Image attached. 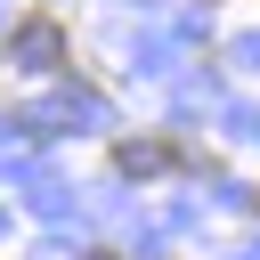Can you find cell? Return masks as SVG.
Returning a JSON list of instances; mask_svg holds the SVG:
<instances>
[{
    "label": "cell",
    "mask_w": 260,
    "mask_h": 260,
    "mask_svg": "<svg viewBox=\"0 0 260 260\" xmlns=\"http://www.w3.org/2000/svg\"><path fill=\"white\" fill-rule=\"evenodd\" d=\"M16 57H24L32 73H57V65H65V24H57L49 8H32V16L16 24Z\"/></svg>",
    "instance_id": "7a4b0ae2"
},
{
    "label": "cell",
    "mask_w": 260,
    "mask_h": 260,
    "mask_svg": "<svg viewBox=\"0 0 260 260\" xmlns=\"http://www.w3.org/2000/svg\"><path fill=\"white\" fill-rule=\"evenodd\" d=\"M89 260H114V252H89Z\"/></svg>",
    "instance_id": "3957f363"
},
{
    "label": "cell",
    "mask_w": 260,
    "mask_h": 260,
    "mask_svg": "<svg viewBox=\"0 0 260 260\" xmlns=\"http://www.w3.org/2000/svg\"><path fill=\"white\" fill-rule=\"evenodd\" d=\"M179 162H195L179 138H162V130H146V138H122L114 146V171H130V179H154V171H179Z\"/></svg>",
    "instance_id": "6da1fadb"
}]
</instances>
